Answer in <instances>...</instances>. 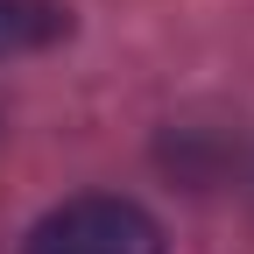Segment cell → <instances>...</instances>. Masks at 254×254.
<instances>
[{
	"label": "cell",
	"instance_id": "1",
	"mask_svg": "<svg viewBox=\"0 0 254 254\" xmlns=\"http://www.w3.org/2000/svg\"><path fill=\"white\" fill-rule=\"evenodd\" d=\"M21 254H170V247L134 198H71L50 219H36Z\"/></svg>",
	"mask_w": 254,
	"mask_h": 254
},
{
	"label": "cell",
	"instance_id": "2",
	"mask_svg": "<svg viewBox=\"0 0 254 254\" xmlns=\"http://www.w3.org/2000/svg\"><path fill=\"white\" fill-rule=\"evenodd\" d=\"M64 28H71V14L57 0H0V50H43Z\"/></svg>",
	"mask_w": 254,
	"mask_h": 254
}]
</instances>
